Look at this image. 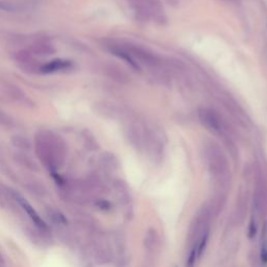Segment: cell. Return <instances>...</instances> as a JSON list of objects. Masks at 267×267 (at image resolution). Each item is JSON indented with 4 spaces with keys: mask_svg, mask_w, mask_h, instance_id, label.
<instances>
[{
    "mask_svg": "<svg viewBox=\"0 0 267 267\" xmlns=\"http://www.w3.org/2000/svg\"><path fill=\"white\" fill-rule=\"evenodd\" d=\"M29 4L17 0H0V11L22 12L28 8Z\"/></svg>",
    "mask_w": 267,
    "mask_h": 267,
    "instance_id": "8992f818",
    "label": "cell"
},
{
    "mask_svg": "<svg viewBox=\"0 0 267 267\" xmlns=\"http://www.w3.org/2000/svg\"><path fill=\"white\" fill-rule=\"evenodd\" d=\"M128 4L143 20L162 21L164 19V7L160 0H128Z\"/></svg>",
    "mask_w": 267,
    "mask_h": 267,
    "instance_id": "7a4b0ae2",
    "label": "cell"
},
{
    "mask_svg": "<svg viewBox=\"0 0 267 267\" xmlns=\"http://www.w3.org/2000/svg\"><path fill=\"white\" fill-rule=\"evenodd\" d=\"M37 154L40 160L52 170L60 168L64 163L66 147L64 142L52 132H40L36 138Z\"/></svg>",
    "mask_w": 267,
    "mask_h": 267,
    "instance_id": "6da1fadb",
    "label": "cell"
},
{
    "mask_svg": "<svg viewBox=\"0 0 267 267\" xmlns=\"http://www.w3.org/2000/svg\"><path fill=\"white\" fill-rule=\"evenodd\" d=\"M4 264V262H3V259H2V257H1V255H0V265H3Z\"/></svg>",
    "mask_w": 267,
    "mask_h": 267,
    "instance_id": "9c48e42d",
    "label": "cell"
},
{
    "mask_svg": "<svg viewBox=\"0 0 267 267\" xmlns=\"http://www.w3.org/2000/svg\"><path fill=\"white\" fill-rule=\"evenodd\" d=\"M261 260L264 262V263H267V239L263 242L262 244V247H261Z\"/></svg>",
    "mask_w": 267,
    "mask_h": 267,
    "instance_id": "ba28073f",
    "label": "cell"
},
{
    "mask_svg": "<svg viewBox=\"0 0 267 267\" xmlns=\"http://www.w3.org/2000/svg\"><path fill=\"white\" fill-rule=\"evenodd\" d=\"M208 237H209V232L206 231L201 237L200 239L196 241L195 245L193 246V249L190 253V256H189V260H188V265H193V263L200 258V257L202 256L203 252L205 251L206 249V245H207V241H208Z\"/></svg>",
    "mask_w": 267,
    "mask_h": 267,
    "instance_id": "5b68a950",
    "label": "cell"
},
{
    "mask_svg": "<svg viewBox=\"0 0 267 267\" xmlns=\"http://www.w3.org/2000/svg\"><path fill=\"white\" fill-rule=\"evenodd\" d=\"M71 66V63L69 61L64 60H54L53 62H49L43 66H41L40 72L41 73H53L56 71L64 70Z\"/></svg>",
    "mask_w": 267,
    "mask_h": 267,
    "instance_id": "52a82bcc",
    "label": "cell"
},
{
    "mask_svg": "<svg viewBox=\"0 0 267 267\" xmlns=\"http://www.w3.org/2000/svg\"><path fill=\"white\" fill-rule=\"evenodd\" d=\"M13 197L15 199V201L23 208V210L27 213V215L29 217H31V219L34 221V223L38 227H40L41 230H47L48 229L46 223L43 221V219L41 218V217L39 216V214L34 210V208L31 205H29L20 194L13 192Z\"/></svg>",
    "mask_w": 267,
    "mask_h": 267,
    "instance_id": "277c9868",
    "label": "cell"
},
{
    "mask_svg": "<svg viewBox=\"0 0 267 267\" xmlns=\"http://www.w3.org/2000/svg\"><path fill=\"white\" fill-rule=\"evenodd\" d=\"M200 120L202 123L207 127L209 128L212 132H220L222 130V124L221 121L213 111L209 110V108H202L199 112Z\"/></svg>",
    "mask_w": 267,
    "mask_h": 267,
    "instance_id": "3957f363",
    "label": "cell"
}]
</instances>
